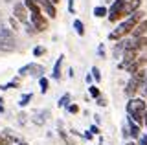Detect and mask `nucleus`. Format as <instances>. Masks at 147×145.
<instances>
[{"label":"nucleus","instance_id":"nucleus-6","mask_svg":"<svg viewBox=\"0 0 147 145\" xmlns=\"http://www.w3.org/2000/svg\"><path fill=\"white\" fill-rule=\"evenodd\" d=\"M13 15H15V19L18 22H22V24H28L30 19H28V9L24 6V2H15V6H13Z\"/></svg>","mask_w":147,"mask_h":145},{"label":"nucleus","instance_id":"nucleus-39","mask_svg":"<svg viewBox=\"0 0 147 145\" xmlns=\"http://www.w3.org/2000/svg\"><path fill=\"white\" fill-rule=\"evenodd\" d=\"M127 145H138V143H134V142H129V143H127Z\"/></svg>","mask_w":147,"mask_h":145},{"label":"nucleus","instance_id":"nucleus-26","mask_svg":"<svg viewBox=\"0 0 147 145\" xmlns=\"http://www.w3.org/2000/svg\"><path fill=\"white\" fill-rule=\"evenodd\" d=\"M66 110L70 112V114H77V112H79V107H77L76 103H72V105H68V107H66Z\"/></svg>","mask_w":147,"mask_h":145},{"label":"nucleus","instance_id":"nucleus-21","mask_svg":"<svg viewBox=\"0 0 147 145\" xmlns=\"http://www.w3.org/2000/svg\"><path fill=\"white\" fill-rule=\"evenodd\" d=\"M88 94H90V96H92V97H94V99H98V97L101 96V92H99V88H98V87H96V85H90V87H88Z\"/></svg>","mask_w":147,"mask_h":145},{"label":"nucleus","instance_id":"nucleus-12","mask_svg":"<svg viewBox=\"0 0 147 145\" xmlns=\"http://www.w3.org/2000/svg\"><path fill=\"white\" fill-rule=\"evenodd\" d=\"M131 37H132V39L147 37V19H142V20L134 26V30L131 31Z\"/></svg>","mask_w":147,"mask_h":145},{"label":"nucleus","instance_id":"nucleus-4","mask_svg":"<svg viewBox=\"0 0 147 145\" xmlns=\"http://www.w3.org/2000/svg\"><path fill=\"white\" fill-rule=\"evenodd\" d=\"M33 75V77H42V74H44V68L40 66V64H37V62H30V64H26V66H22L20 70H18V75L20 77H24V75Z\"/></svg>","mask_w":147,"mask_h":145},{"label":"nucleus","instance_id":"nucleus-5","mask_svg":"<svg viewBox=\"0 0 147 145\" xmlns=\"http://www.w3.org/2000/svg\"><path fill=\"white\" fill-rule=\"evenodd\" d=\"M123 4H125V0H114V2L110 4V7H109V15H107V19H109L110 22H118L119 19H121Z\"/></svg>","mask_w":147,"mask_h":145},{"label":"nucleus","instance_id":"nucleus-28","mask_svg":"<svg viewBox=\"0 0 147 145\" xmlns=\"http://www.w3.org/2000/svg\"><path fill=\"white\" fill-rule=\"evenodd\" d=\"M88 130H90V132L94 134V136H99V127H98V125H92Z\"/></svg>","mask_w":147,"mask_h":145},{"label":"nucleus","instance_id":"nucleus-35","mask_svg":"<svg viewBox=\"0 0 147 145\" xmlns=\"http://www.w3.org/2000/svg\"><path fill=\"white\" fill-rule=\"evenodd\" d=\"M92 136H94V134H92L90 130H86V132H85V138H86V140H92Z\"/></svg>","mask_w":147,"mask_h":145},{"label":"nucleus","instance_id":"nucleus-29","mask_svg":"<svg viewBox=\"0 0 147 145\" xmlns=\"http://www.w3.org/2000/svg\"><path fill=\"white\" fill-rule=\"evenodd\" d=\"M138 145H147V134H145V136H140V138H138Z\"/></svg>","mask_w":147,"mask_h":145},{"label":"nucleus","instance_id":"nucleus-14","mask_svg":"<svg viewBox=\"0 0 147 145\" xmlns=\"http://www.w3.org/2000/svg\"><path fill=\"white\" fill-rule=\"evenodd\" d=\"M127 123H129V136H131L132 140H138V138H140V134H142L140 125L134 123V121H132L131 117H127Z\"/></svg>","mask_w":147,"mask_h":145},{"label":"nucleus","instance_id":"nucleus-16","mask_svg":"<svg viewBox=\"0 0 147 145\" xmlns=\"http://www.w3.org/2000/svg\"><path fill=\"white\" fill-rule=\"evenodd\" d=\"M48 117H50V110H44V112L40 110V112H37V114H35V119H33V121H35L37 125H42L44 121L48 119Z\"/></svg>","mask_w":147,"mask_h":145},{"label":"nucleus","instance_id":"nucleus-30","mask_svg":"<svg viewBox=\"0 0 147 145\" xmlns=\"http://www.w3.org/2000/svg\"><path fill=\"white\" fill-rule=\"evenodd\" d=\"M98 55L99 57H105V46H103V44H99V46H98Z\"/></svg>","mask_w":147,"mask_h":145},{"label":"nucleus","instance_id":"nucleus-17","mask_svg":"<svg viewBox=\"0 0 147 145\" xmlns=\"http://www.w3.org/2000/svg\"><path fill=\"white\" fill-rule=\"evenodd\" d=\"M74 30H76V33L79 35V37H83V35H85V24H83L79 19L74 20Z\"/></svg>","mask_w":147,"mask_h":145},{"label":"nucleus","instance_id":"nucleus-37","mask_svg":"<svg viewBox=\"0 0 147 145\" xmlns=\"http://www.w3.org/2000/svg\"><path fill=\"white\" fill-rule=\"evenodd\" d=\"M144 125L147 127V110H145V116H144Z\"/></svg>","mask_w":147,"mask_h":145},{"label":"nucleus","instance_id":"nucleus-7","mask_svg":"<svg viewBox=\"0 0 147 145\" xmlns=\"http://www.w3.org/2000/svg\"><path fill=\"white\" fill-rule=\"evenodd\" d=\"M31 24L37 28V31H46L48 30V20L44 19L42 11H37V13H31Z\"/></svg>","mask_w":147,"mask_h":145},{"label":"nucleus","instance_id":"nucleus-15","mask_svg":"<svg viewBox=\"0 0 147 145\" xmlns=\"http://www.w3.org/2000/svg\"><path fill=\"white\" fill-rule=\"evenodd\" d=\"M63 61H64V55H61L57 61H55L53 72H52V77H53V79H61V66H63Z\"/></svg>","mask_w":147,"mask_h":145},{"label":"nucleus","instance_id":"nucleus-41","mask_svg":"<svg viewBox=\"0 0 147 145\" xmlns=\"http://www.w3.org/2000/svg\"><path fill=\"white\" fill-rule=\"evenodd\" d=\"M20 145H26V143H20Z\"/></svg>","mask_w":147,"mask_h":145},{"label":"nucleus","instance_id":"nucleus-3","mask_svg":"<svg viewBox=\"0 0 147 145\" xmlns=\"http://www.w3.org/2000/svg\"><path fill=\"white\" fill-rule=\"evenodd\" d=\"M15 48H17V44H15L13 30H7L4 26H0V53H9Z\"/></svg>","mask_w":147,"mask_h":145},{"label":"nucleus","instance_id":"nucleus-25","mask_svg":"<svg viewBox=\"0 0 147 145\" xmlns=\"http://www.w3.org/2000/svg\"><path fill=\"white\" fill-rule=\"evenodd\" d=\"M46 53V48L44 46H35V50H33V55L35 57H40V55H44Z\"/></svg>","mask_w":147,"mask_h":145},{"label":"nucleus","instance_id":"nucleus-10","mask_svg":"<svg viewBox=\"0 0 147 145\" xmlns=\"http://www.w3.org/2000/svg\"><path fill=\"white\" fill-rule=\"evenodd\" d=\"M140 90H142V85H140V83H138V81L131 75V79L127 81V87H125V96L131 99V97H134L136 94L140 92Z\"/></svg>","mask_w":147,"mask_h":145},{"label":"nucleus","instance_id":"nucleus-8","mask_svg":"<svg viewBox=\"0 0 147 145\" xmlns=\"http://www.w3.org/2000/svg\"><path fill=\"white\" fill-rule=\"evenodd\" d=\"M129 46H131V39H119V40H116V44H114V48H112L114 59H121L123 53H125V50Z\"/></svg>","mask_w":147,"mask_h":145},{"label":"nucleus","instance_id":"nucleus-34","mask_svg":"<svg viewBox=\"0 0 147 145\" xmlns=\"http://www.w3.org/2000/svg\"><path fill=\"white\" fill-rule=\"evenodd\" d=\"M92 79H94V77H92V74H86V77H85V81H86V83H92Z\"/></svg>","mask_w":147,"mask_h":145},{"label":"nucleus","instance_id":"nucleus-20","mask_svg":"<svg viewBox=\"0 0 147 145\" xmlns=\"http://www.w3.org/2000/svg\"><path fill=\"white\" fill-rule=\"evenodd\" d=\"M39 85H40V92H42V94L48 92V88H50V81L46 79V77H39Z\"/></svg>","mask_w":147,"mask_h":145},{"label":"nucleus","instance_id":"nucleus-19","mask_svg":"<svg viewBox=\"0 0 147 145\" xmlns=\"http://www.w3.org/2000/svg\"><path fill=\"white\" fill-rule=\"evenodd\" d=\"M31 99H33V94H31V92L30 94H24V96L20 97V101H18V105H20V107H28Z\"/></svg>","mask_w":147,"mask_h":145},{"label":"nucleus","instance_id":"nucleus-36","mask_svg":"<svg viewBox=\"0 0 147 145\" xmlns=\"http://www.w3.org/2000/svg\"><path fill=\"white\" fill-rule=\"evenodd\" d=\"M2 112H4V99L0 97V114H2Z\"/></svg>","mask_w":147,"mask_h":145},{"label":"nucleus","instance_id":"nucleus-11","mask_svg":"<svg viewBox=\"0 0 147 145\" xmlns=\"http://www.w3.org/2000/svg\"><path fill=\"white\" fill-rule=\"evenodd\" d=\"M37 4H39L40 9H42L46 15L50 17V19H55V17H57V9H55V4H52L50 0H37Z\"/></svg>","mask_w":147,"mask_h":145},{"label":"nucleus","instance_id":"nucleus-31","mask_svg":"<svg viewBox=\"0 0 147 145\" xmlns=\"http://www.w3.org/2000/svg\"><path fill=\"white\" fill-rule=\"evenodd\" d=\"M9 22H11V26H13V30H15V31H17V30H18V20L15 19V17H13V19H11V20H9Z\"/></svg>","mask_w":147,"mask_h":145},{"label":"nucleus","instance_id":"nucleus-18","mask_svg":"<svg viewBox=\"0 0 147 145\" xmlns=\"http://www.w3.org/2000/svg\"><path fill=\"white\" fill-rule=\"evenodd\" d=\"M109 15V9L105 6H98V7H94V17H98V19H103V17H107Z\"/></svg>","mask_w":147,"mask_h":145},{"label":"nucleus","instance_id":"nucleus-27","mask_svg":"<svg viewBox=\"0 0 147 145\" xmlns=\"http://www.w3.org/2000/svg\"><path fill=\"white\" fill-rule=\"evenodd\" d=\"M59 134H61V138L64 140V142H66V145H74V142H72V140H70V138H68V136H66V134H64V132H63V130H59Z\"/></svg>","mask_w":147,"mask_h":145},{"label":"nucleus","instance_id":"nucleus-9","mask_svg":"<svg viewBox=\"0 0 147 145\" xmlns=\"http://www.w3.org/2000/svg\"><path fill=\"white\" fill-rule=\"evenodd\" d=\"M140 6H142V0H125L123 9H121V19H127L129 15H132L134 11H138Z\"/></svg>","mask_w":147,"mask_h":145},{"label":"nucleus","instance_id":"nucleus-24","mask_svg":"<svg viewBox=\"0 0 147 145\" xmlns=\"http://www.w3.org/2000/svg\"><path fill=\"white\" fill-rule=\"evenodd\" d=\"M92 77H94V81H101V74H99V68L98 66H92Z\"/></svg>","mask_w":147,"mask_h":145},{"label":"nucleus","instance_id":"nucleus-2","mask_svg":"<svg viewBox=\"0 0 147 145\" xmlns=\"http://www.w3.org/2000/svg\"><path fill=\"white\" fill-rule=\"evenodd\" d=\"M129 117H131L134 123L138 125H144V116H145V110H147V103L145 99H140V97H131L127 101V107H125Z\"/></svg>","mask_w":147,"mask_h":145},{"label":"nucleus","instance_id":"nucleus-38","mask_svg":"<svg viewBox=\"0 0 147 145\" xmlns=\"http://www.w3.org/2000/svg\"><path fill=\"white\" fill-rule=\"evenodd\" d=\"M50 2H52V4H59V2H61V0H50Z\"/></svg>","mask_w":147,"mask_h":145},{"label":"nucleus","instance_id":"nucleus-23","mask_svg":"<svg viewBox=\"0 0 147 145\" xmlns=\"http://www.w3.org/2000/svg\"><path fill=\"white\" fill-rule=\"evenodd\" d=\"M24 26H26V33H28V35H37V33H39V31H37V28L31 24V22H28V24H24Z\"/></svg>","mask_w":147,"mask_h":145},{"label":"nucleus","instance_id":"nucleus-1","mask_svg":"<svg viewBox=\"0 0 147 145\" xmlns=\"http://www.w3.org/2000/svg\"><path fill=\"white\" fill-rule=\"evenodd\" d=\"M144 15L145 13L142 11V9H138L134 11L132 15H129L123 22H119V24L116 26V30L112 31V33H109V39L110 40H119V39H125L127 35H131V31L134 30V26L140 22L142 19H144Z\"/></svg>","mask_w":147,"mask_h":145},{"label":"nucleus","instance_id":"nucleus-33","mask_svg":"<svg viewBox=\"0 0 147 145\" xmlns=\"http://www.w3.org/2000/svg\"><path fill=\"white\" fill-rule=\"evenodd\" d=\"M98 105H99V107H105V105H107V99L99 96V97H98Z\"/></svg>","mask_w":147,"mask_h":145},{"label":"nucleus","instance_id":"nucleus-32","mask_svg":"<svg viewBox=\"0 0 147 145\" xmlns=\"http://www.w3.org/2000/svg\"><path fill=\"white\" fill-rule=\"evenodd\" d=\"M74 4H76V0H68V11L74 15Z\"/></svg>","mask_w":147,"mask_h":145},{"label":"nucleus","instance_id":"nucleus-13","mask_svg":"<svg viewBox=\"0 0 147 145\" xmlns=\"http://www.w3.org/2000/svg\"><path fill=\"white\" fill-rule=\"evenodd\" d=\"M0 145H18V140L11 134V130H4L0 134Z\"/></svg>","mask_w":147,"mask_h":145},{"label":"nucleus","instance_id":"nucleus-22","mask_svg":"<svg viewBox=\"0 0 147 145\" xmlns=\"http://www.w3.org/2000/svg\"><path fill=\"white\" fill-rule=\"evenodd\" d=\"M57 105H59V107H68V105H70V94H64V96L59 99Z\"/></svg>","mask_w":147,"mask_h":145},{"label":"nucleus","instance_id":"nucleus-40","mask_svg":"<svg viewBox=\"0 0 147 145\" xmlns=\"http://www.w3.org/2000/svg\"><path fill=\"white\" fill-rule=\"evenodd\" d=\"M6 2H11V0H6Z\"/></svg>","mask_w":147,"mask_h":145}]
</instances>
